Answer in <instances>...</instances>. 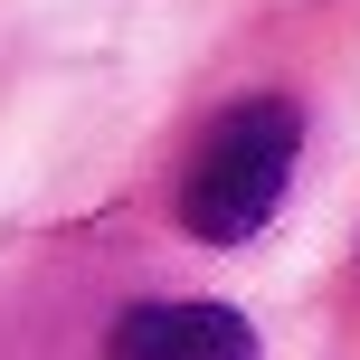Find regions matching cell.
I'll use <instances>...</instances> for the list:
<instances>
[{"instance_id":"cell-2","label":"cell","mask_w":360,"mask_h":360,"mask_svg":"<svg viewBox=\"0 0 360 360\" xmlns=\"http://www.w3.org/2000/svg\"><path fill=\"white\" fill-rule=\"evenodd\" d=\"M105 360H256V323L237 304H133L114 313Z\"/></svg>"},{"instance_id":"cell-1","label":"cell","mask_w":360,"mask_h":360,"mask_svg":"<svg viewBox=\"0 0 360 360\" xmlns=\"http://www.w3.org/2000/svg\"><path fill=\"white\" fill-rule=\"evenodd\" d=\"M294 152H304L294 95H237V105L199 133L190 171H180V228H190L199 247H247L275 218V199H285Z\"/></svg>"}]
</instances>
